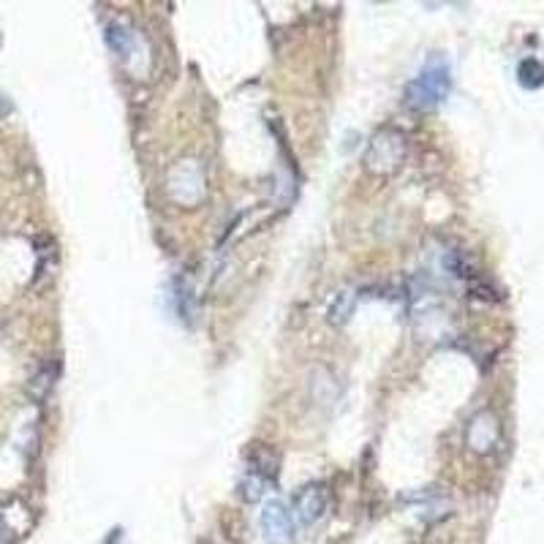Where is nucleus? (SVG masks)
Returning <instances> with one entry per match:
<instances>
[{"mask_svg": "<svg viewBox=\"0 0 544 544\" xmlns=\"http://www.w3.org/2000/svg\"><path fill=\"white\" fill-rule=\"evenodd\" d=\"M107 44H110L112 52H115L120 60H126V63H131V57L139 52V39H136V33H134L128 25H123V22H112V25L107 28Z\"/></svg>", "mask_w": 544, "mask_h": 544, "instance_id": "obj_6", "label": "nucleus"}, {"mask_svg": "<svg viewBox=\"0 0 544 544\" xmlns=\"http://www.w3.org/2000/svg\"><path fill=\"white\" fill-rule=\"evenodd\" d=\"M329 506V496H327V487L319 485V482H311L305 485L297 496H294V512H297V520L305 522V525H313L316 520L324 517Z\"/></svg>", "mask_w": 544, "mask_h": 544, "instance_id": "obj_5", "label": "nucleus"}, {"mask_svg": "<svg viewBox=\"0 0 544 544\" xmlns=\"http://www.w3.org/2000/svg\"><path fill=\"white\" fill-rule=\"evenodd\" d=\"M351 308H354V300L348 297V294H340L335 303H332V308H329V321H346L348 319V313H351Z\"/></svg>", "mask_w": 544, "mask_h": 544, "instance_id": "obj_7", "label": "nucleus"}, {"mask_svg": "<svg viewBox=\"0 0 544 544\" xmlns=\"http://www.w3.org/2000/svg\"><path fill=\"white\" fill-rule=\"evenodd\" d=\"M0 544H4V525H0Z\"/></svg>", "mask_w": 544, "mask_h": 544, "instance_id": "obj_8", "label": "nucleus"}, {"mask_svg": "<svg viewBox=\"0 0 544 544\" xmlns=\"http://www.w3.org/2000/svg\"><path fill=\"white\" fill-rule=\"evenodd\" d=\"M261 536L267 544H292L294 541V517L281 501H269L261 509Z\"/></svg>", "mask_w": 544, "mask_h": 544, "instance_id": "obj_3", "label": "nucleus"}, {"mask_svg": "<svg viewBox=\"0 0 544 544\" xmlns=\"http://www.w3.org/2000/svg\"><path fill=\"white\" fill-rule=\"evenodd\" d=\"M276 474H278V461L272 458L267 449L256 446L253 449V463L248 466V471L242 477V485H240L242 498L245 501H259L264 496V487L276 479Z\"/></svg>", "mask_w": 544, "mask_h": 544, "instance_id": "obj_2", "label": "nucleus"}, {"mask_svg": "<svg viewBox=\"0 0 544 544\" xmlns=\"http://www.w3.org/2000/svg\"><path fill=\"white\" fill-rule=\"evenodd\" d=\"M449 93V68L441 60L427 63L406 87V104L414 110H433Z\"/></svg>", "mask_w": 544, "mask_h": 544, "instance_id": "obj_1", "label": "nucleus"}, {"mask_svg": "<svg viewBox=\"0 0 544 544\" xmlns=\"http://www.w3.org/2000/svg\"><path fill=\"white\" fill-rule=\"evenodd\" d=\"M403 153H406L403 136H400L398 131H384V134H379V136L371 142V150H368V155H365V163H368V169H373V171H390V169H395V166L400 163Z\"/></svg>", "mask_w": 544, "mask_h": 544, "instance_id": "obj_4", "label": "nucleus"}]
</instances>
